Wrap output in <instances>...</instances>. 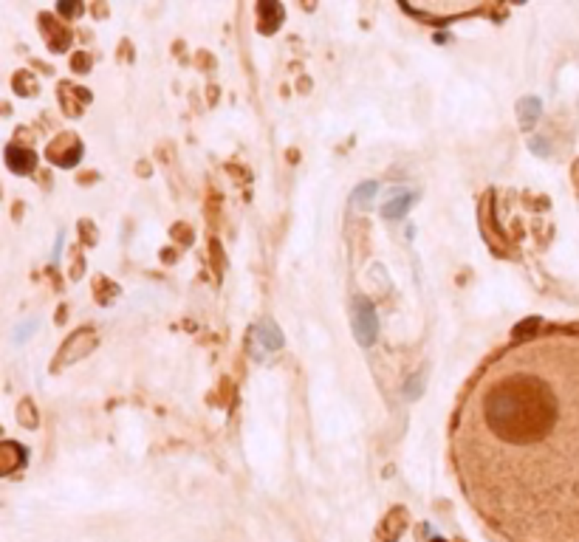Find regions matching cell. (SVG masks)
<instances>
[{"instance_id":"6da1fadb","label":"cell","mask_w":579,"mask_h":542,"mask_svg":"<svg viewBox=\"0 0 579 542\" xmlns=\"http://www.w3.org/2000/svg\"><path fill=\"white\" fill-rule=\"evenodd\" d=\"M469 506L512 542H579V328L515 331L452 418Z\"/></svg>"},{"instance_id":"7a4b0ae2","label":"cell","mask_w":579,"mask_h":542,"mask_svg":"<svg viewBox=\"0 0 579 542\" xmlns=\"http://www.w3.org/2000/svg\"><path fill=\"white\" fill-rule=\"evenodd\" d=\"M354 334L356 339L370 347L379 334V319H376V308H373V302H370L367 297H356L354 302Z\"/></svg>"},{"instance_id":"3957f363","label":"cell","mask_w":579,"mask_h":542,"mask_svg":"<svg viewBox=\"0 0 579 542\" xmlns=\"http://www.w3.org/2000/svg\"><path fill=\"white\" fill-rule=\"evenodd\" d=\"M407 528V511L404 508H393L390 511V517L382 523V528H379V534H382V539L384 542H396L399 537H402V531Z\"/></svg>"},{"instance_id":"277c9868","label":"cell","mask_w":579,"mask_h":542,"mask_svg":"<svg viewBox=\"0 0 579 542\" xmlns=\"http://www.w3.org/2000/svg\"><path fill=\"white\" fill-rule=\"evenodd\" d=\"M412 193H407V195H396L393 201H387L384 206H382V218H390V221H396V218H404L407 215V209H410V204H412Z\"/></svg>"},{"instance_id":"5b68a950","label":"cell","mask_w":579,"mask_h":542,"mask_svg":"<svg viewBox=\"0 0 579 542\" xmlns=\"http://www.w3.org/2000/svg\"><path fill=\"white\" fill-rule=\"evenodd\" d=\"M376 193V184L370 181V184H365V186H359V190L354 193V201H359V204H365V201H370V195Z\"/></svg>"},{"instance_id":"8992f818","label":"cell","mask_w":579,"mask_h":542,"mask_svg":"<svg viewBox=\"0 0 579 542\" xmlns=\"http://www.w3.org/2000/svg\"><path fill=\"white\" fill-rule=\"evenodd\" d=\"M432 542H444V539H432Z\"/></svg>"}]
</instances>
